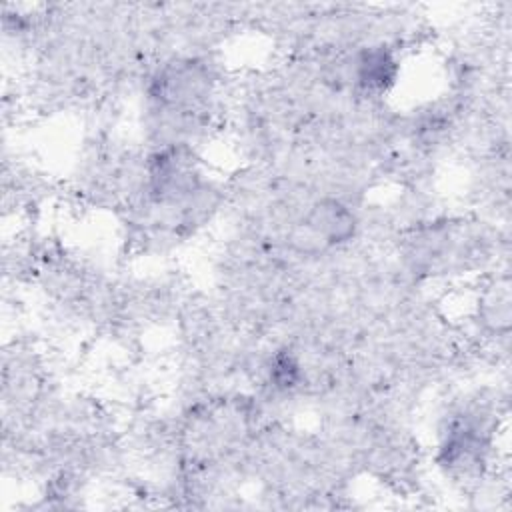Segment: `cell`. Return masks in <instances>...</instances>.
I'll list each match as a JSON object with an SVG mask.
<instances>
[{"mask_svg": "<svg viewBox=\"0 0 512 512\" xmlns=\"http://www.w3.org/2000/svg\"><path fill=\"white\" fill-rule=\"evenodd\" d=\"M512 318V298H510V278L508 272L496 274L484 282L482 290L474 302V320L478 326L496 338H508Z\"/></svg>", "mask_w": 512, "mask_h": 512, "instance_id": "6da1fadb", "label": "cell"}]
</instances>
